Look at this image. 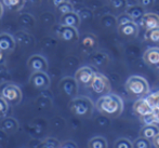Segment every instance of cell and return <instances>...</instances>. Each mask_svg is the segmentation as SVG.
<instances>
[{"label": "cell", "instance_id": "1", "mask_svg": "<svg viewBox=\"0 0 159 148\" xmlns=\"http://www.w3.org/2000/svg\"><path fill=\"white\" fill-rule=\"evenodd\" d=\"M96 109L109 118H117L124 110V102L116 94H106L101 96L96 102Z\"/></svg>", "mask_w": 159, "mask_h": 148}, {"label": "cell", "instance_id": "2", "mask_svg": "<svg viewBox=\"0 0 159 148\" xmlns=\"http://www.w3.org/2000/svg\"><path fill=\"white\" fill-rule=\"evenodd\" d=\"M127 91L132 96L143 98L145 95H147L149 92V86L146 79H144L141 76H132L126 82Z\"/></svg>", "mask_w": 159, "mask_h": 148}, {"label": "cell", "instance_id": "3", "mask_svg": "<svg viewBox=\"0 0 159 148\" xmlns=\"http://www.w3.org/2000/svg\"><path fill=\"white\" fill-rule=\"evenodd\" d=\"M71 113L78 117H90L93 111V104L88 97H75L69 104Z\"/></svg>", "mask_w": 159, "mask_h": 148}, {"label": "cell", "instance_id": "4", "mask_svg": "<svg viewBox=\"0 0 159 148\" xmlns=\"http://www.w3.org/2000/svg\"><path fill=\"white\" fill-rule=\"evenodd\" d=\"M0 95L8 105H16L22 100L21 89L11 83H4L0 87Z\"/></svg>", "mask_w": 159, "mask_h": 148}, {"label": "cell", "instance_id": "5", "mask_svg": "<svg viewBox=\"0 0 159 148\" xmlns=\"http://www.w3.org/2000/svg\"><path fill=\"white\" fill-rule=\"evenodd\" d=\"M90 88L92 89V91L94 93L103 96L106 95V94H109L111 83H109V80L104 75H102L100 73H95L94 77H93L92 81L90 83Z\"/></svg>", "mask_w": 159, "mask_h": 148}, {"label": "cell", "instance_id": "6", "mask_svg": "<svg viewBox=\"0 0 159 148\" xmlns=\"http://www.w3.org/2000/svg\"><path fill=\"white\" fill-rule=\"evenodd\" d=\"M94 75H95V71L91 67L84 66L76 71L75 80L77 83L81 84V86H90Z\"/></svg>", "mask_w": 159, "mask_h": 148}, {"label": "cell", "instance_id": "7", "mask_svg": "<svg viewBox=\"0 0 159 148\" xmlns=\"http://www.w3.org/2000/svg\"><path fill=\"white\" fill-rule=\"evenodd\" d=\"M28 67L33 73H46L48 69V63L41 55H33L28 60Z\"/></svg>", "mask_w": 159, "mask_h": 148}, {"label": "cell", "instance_id": "8", "mask_svg": "<svg viewBox=\"0 0 159 148\" xmlns=\"http://www.w3.org/2000/svg\"><path fill=\"white\" fill-rule=\"evenodd\" d=\"M140 24L146 30L157 28L159 27V15L153 12L144 13V15L140 20Z\"/></svg>", "mask_w": 159, "mask_h": 148}, {"label": "cell", "instance_id": "9", "mask_svg": "<svg viewBox=\"0 0 159 148\" xmlns=\"http://www.w3.org/2000/svg\"><path fill=\"white\" fill-rule=\"evenodd\" d=\"M57 33V36H59L62 40L67 41V42L77 41L78 38H79L77 29H76V28H73V27H68V26L60 25Z\"/></svg>", "mask_w": 159, "mask_h": 148}, {"label": "cell", "instance_id": "10", "mask_svg": "<svg viewBox=\"0 0 159 148\" xmlns=\"http://www.w3.org/2000/svg\"><path fill=\"white\" fill-rule=\"evenodd\" d=\"M30 83L34 88L38 90H44L50 84V79L46 73H34L30 77Z\"/></svg>", "mask_w": 159, "mask_h": 148}, {"label": "cell", "instance_id": "11", "mask_svg": "<svg viewBox=\"0 0 159 148\" xmlns=\"http://www.w3.org/2000/svg\"><path fill=\"white\" fill-rule=\"evenodd\" d=\"M143 60L148 66L159 68V48H149L143 54Z\"/></svg>", "mask_w": 159, "mask_h": 148}, {"label": "cell", "instance_id": "12", "mask_svg": "<svg viewBox=\"0 0 159 148\" xmlns=\"http://www.w3.org/2000/svg\"><path fill=\"white\" fill-rule=\"evenodd\" d=\"M154 109L151 107V105L147 103L146 98H139L134 102L133 104V111L139 116V117H143V116L149 115L153 113Z\"/></svg>", "mask_w": 159, "mask_h": 148}, {"label": "cell", "instance_id": "13", "mask_svg": "<svg viewBox=\"0 0 159 148\" xmlns=\"http://www.w3.org/2000/svg\"><path fill=\"white\" fill-rule=\"evenodd\" d=\"M60 23H61L62 26H68V27H73L77 29L78 26L80 25V16L75 11L74 12L66 13V14L61 16Z\"/></svg>", "mask_w": 159, "mask_h": 148}, {"label": "cell", "instance_id": "14", "mask_svg": "<svg viewBox=\"0 0 159 148\" xmlns=\"http://www.w3.org/2000/svg\"><path fill=\"white\" fill-rule=\"evenodd\" d=\"M118 33L121 36H124V37H128V38L136 37L139 33L138 24L135 22H129L127 24L118 26Z\"/></svg>", "mask_w": 159, "mask_h": 148}, {"label": "cell", "instance_id": "15", "mask_svg": "<svg viewBox=\"0 0 159 148\" xmlns=\"http://www.w3.org/2000/svg\"><path fill=\"white\" fill-rule=\"evenodd\" d=\"M15 41L12 36L9 34H1L0 35V51L2 53H10L14 50Z\"/></svg>", "mask_w": 159, "mask_h": 148}, {"label": "cell", "instance_id": "16", "mask_svg": "<svg viewBox=\"0 0 159 148\" xmlns=\"http://www.w3.org/2000/svg\"><path fill=\"white\" fill-rule=\"evenodd\" d=\"M61 89L68 96H74L77 93V82L71 78H65L61 82Z\"/></svg>", "mask_w": 159, "mask_h": 148}, {"label": "cell", "instance_id": "17", "mask_svg": "<svg viewBox=\"0 0 159 148\" xmlns=\"http://www.w3.org/2000/svg\"><path fill=\"white\" fill-rule=\"evenodd\" d=\"M159 133V128L155 124L144 125L141 130V137L146 138V140H153Z\"/></svg>", "mask_w": 159, "mask_h": 148}, {"label": "cell", "instance_id": "18", "mask_svg": "<svg viewBox=\"0 0 159 148\" xmlns=\"http://www.w3.org/2000/svg\"><path fill=\"white\" fill-rule=\"evenodd\" d=\"M126 13L129 15L130 17H131L132 21L136 23V21H140L141 17L144 15L145 12H144V9H143L142 7H140V6H131V7H129V8H127Z\"/></svg>", "mask_w": 159, "mask_h": 148}, {"label": "cell", "instance_id": "19", "mask_svg": "<svg viewBox=\"0 0 159 148\" xmlns=\"http://www.w3.org/2000/svg\"><path fill=\"white\" fill-rule=\"evenodd\" d=\"M25 0H2V7L10 11H19L23 8Z\"/></svg>", "mask_w": 159, "mask_h": 148}, {"label": "cell", "instance_id": "20", "mask_svg": "<svg viewBox=\"0 0 159 148\" xmlns=\"http://www.w3.org/2000/svg\"><path fill=\"white\" fill-rule=\"evenodd\" d=\"M96 43H98V40H96V37L93 35H88L84 36L81 40V46L84 47L86 50H92L96 47Z\"/></svg>", "mask_w": 159, "mask_h": 148}, {"label": "cell", "instance_id": "21", "mask_svg": "<svg viewBox=\"0 0 159 148\" xmlns=\"http://www.w3.org/2000/svg\"><path fill=\"white\" fill-rule=\"evenodd\" d=\"M89 148H107V142L104 137L96 136V137H93L90 140Z\"/></svg>", "mask_w": 159, "mask_h": 148}, {"label": "cell", "instance_id": "22", "mask_svg": "<svg viewBox=\"0 0 159 148\" xmlns=\"http://www.w3.org/2000/svg\"><path fill=\"white\" fill-rule=\"evenodd\" d=\"M145 39L149 42H153V43H159V27L146 30Z\"/></svg>", "mask_w": 159, "mask_h": 148}, {"label": "cell", "instance_id": "23", "mask_svg": "<svg viewBox=\"0 0 159 148\" xmlns=\"http://www.w3.org/2000/svg\"><path fill=\"white\" fill-rule=\"evenodd\" d=\"M151 107L155 110H159V91L155 92V93L149 94L147 97H145Z\"/></svg>", "mask_w": 159, "mask_h": 148}, {"label": "cell", "instance_id": "24", "mask_svg": "<svg viewBox=\"0 0 159 148\" xmlns=\"http://www.w3.org/2000/svg\"><path fill=\"white\" fill-rule=\"evenodd\" d=\"M133 144V148H152V143L149 140H146V138L140 137L135 141Z\"/></svg>", "mask_w": 159, "mask_h": 148}, {"label": "cell", "instance_id": "25", "mask_svg": "<svg viewBox=\"0 0 159 148\" xmlns=\"http://www.w3.org/2000/svg\"><path fill=\"white\" fill-rule=\"evenodd\" d=\"M57 11L61 13L62 15L66 14V13H69V12H74V7L70 2H65V3L61 4V6L57 7Z\"/></svg>", "mask_w": 159, "mask_h": 148}, {"label": "cell", "instance_id": "26", "mask_svg": "<svg viewBox=\"0 0 159 148\" xmlns=\"http://www.w3.org/2000/svg\"><path fill=\"white\" fill-rule=\"evenodd\" d=\"M109 3L116 10H124L127 8L128 0H109Z\"/></svg>", "mask_w": 159, "mask_h": 148}, {"label": "cell", "instance_id": "27", "mask_svg": "<svg viewBox=\"0 0 159 148\" xmlns=\"http://www.w3.org/2000/svg\"><path fill=\"white\" fill-rule=\"evenodd\" d=\"M115 148H133V144L128 138H119L116 141Z\"/></svg>", "mask_w": 159, "mask_h": 148}, {"label": "cell", "instance_id": "28", "mask_svg": "<svg viewBox=\"0 0 159 148\" xmlns=\"http://www.w3.org/2000/svg\"><path fill=\"white\" fill-rule=\"evenodd\" d=\"M129 22H133V21H132L131 17H130L126 12L121 13V14H120L119 16L116 19V24H117V27H118V26H120V25H124V24L129 23Z\"/></svg>", "mask_w": 159, "mask_h": 148}, {"label": "cell", "instance_id": "29", "mask_svg": "<svg viewBox=\"0 0 159 148\" xmlns=\"http://www.w3.org/2000/svg\"><path fill=\"white\" fill-rule=\"evenodd\" d=\"M59 143L57 140H49L47 142H44L42 148H59Z\"/></svg>", "mask_w": 159, "mask_h": 148}, {"label": "cell", "instance_id": "30", "mask_svg": "<svg viewBox=\"0 0 159 148\" xmlns=\"http://www.w3.org/2000/svg\"><path fill=\"white\" fill-rule=\"evenodd\" d=\"M8 111V104L2 97H0V115H4Z\"/></svg>", "mask_w": 159, "mask_h": 148}, {"label": "cell", "instance_id": "31", "mask_svg": "<svg viewBox=\"0 0 159 148\" xmlns=\"http://www.w3.org/2000/svg\"><path fill=\"white\" fill-rule=\"evenodd\" d=\"M155 2V0H139V6L142 7L143 9L144 8H148V7H152Z\"/></svg>", "mask_w": 159, "mask_h": 148}, {"label": "cell", "instance_id": "32", "mask_svg": "<svg viewBox=\"0 0 159 148\" xmlns=\"http://www.w3.org/2000/svg\"><path fill=\"white\" fill-rule=\"evenodd\" d=\"M152 116H153V123L159 128V110L154 109L153 113H152Z\"/></svg>", "mask_w": 159, "mask_h": 148}, {"label": "cell", "instance_id": "33", "mask_svg": "<svg viewBox=\"0 0 159 148\" xmlns=\"http://www.w3.org/2000/svg\"><path fill=\"white\" fill-rule=\"evenodd\" d=\"M68 1L69 0H50V2L55 7V8H57L59 6H61V4L65 3V2H68Z\"/></svg>", "mask_w": 159, "mask_h": 148}, {"label": "cell", "instance_id": "34", "mask_svg": "<svg viewBox=\"0 0 159 148\" xmlns=\"http://www.w3.org/2000/svg\"><path fill=\"white\" fill-rule=\"evenodd\" d=\"M152 141H153V145H154V146H155L156 148H159V133Z\"/></svg>", "mask_w": 159, "mask_h": 148}, {"label": "cell", "instance_id": "35", "mask_svg": "<svg viewBox=\"0 0 159 148\" xmlns=\"http://www.w3.org/2000/svg\"><path fill=\"white\" fill-rule=\"evenodd\" d=\"M3 62H4V53H2L1 51H0V65Z\"/></svg>", "mask_w": 159, "mask_h": 148}, {"label": "cell", "instance_id": "36", "mask_svg": "<svg viewBox=\"0 0 159 148\" xmlns=\"http://www.w3.org/2000/svg\"><path fill=\"white\" fill-rule=\"evenodd\" d=\"M2 12H3V8H2V4L0 3V17H1V15H2Z\"/></svg>", "mask_w": 159, "mask_h": 148}]
</instances>
